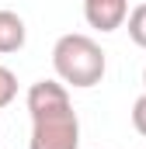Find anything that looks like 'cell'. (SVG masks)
<instances>
[{"label": "cell", "instance_id": "cell-1", "mask_svg": "<svg viewBox=\"0 0 146 149\" xmlns=\"http://www.w3.org/2000/svg\"><path fill=\"white\" fill-rule=\"evenodd\" d=\"M32 139L28 149H80V118L73 111L70 87L59 80H38L28 87Z\"/></svg>", "mask_w": 146, "mask_h": 149}, {"label": "cell", "instance_id": "cell-2", "mask_svg": "<svg viewBox=\"0 0 146 149\" xmlns=\"http://www.w3.org/2000/svg\"><path fill=\"white\" fill-rule=\"evenodd\" d=\"M52 70H56V80L63 87L91 90L108 73V56L91 35L70 31V35H59L52 45Z\"/></svg>", "mask_w": 146, "mask_h": 149}, {"label": "cell", "instance_id": "cell-3", "mask_svg": "<svg viewBox=\"0 0 146 149\" xmlns=\"http://www.w3.org/2000/svg\"><path fill=\"white\" fill-rule=\"evenodd\" d=\"M129 17V0H84V21L108 35V31H118Z\"/></svg>", "mask_w": 146, "mask_h": 149}, {"label": "cell", "instance_id": "cell-4", "mask_svg": "<svg viewBox=\"0 0 146 149\" xmlns=\"http://www.w3.org/2000/svg\"><path fill=\"white\" fill-rule=\"evenodd\" d=\"M25 38H28V28H25L21 14L0 10V52H18V49H25Z\"/></svg>", "mask_w": 146, "mask_h": 149}, {"label": "cell", "instance_id": "cell-5", "mask_svg": "<svg viewBox=\"0 0 146 149\" xmlns=\"http://www.w3.org/2000/svg\"><path fill=\"white\" fill-rule=\"evenodd\" d=\"M125 28H129V38H132L139 49H146V3H136V7L129 10Z\"/></svg>", "mask_w": 146, "mask_h": 149}, {"label": "cell", "instance_id": "cell-6", "mask_svg": "<svg viewBox=\"0 0 146 149\" xmlns=\"http://www.w3.org/2000/svg\"><path fill=\"white\" fill-rule=\"evenodd\" d=\"M14 97H18V76L11 73L7 66H0V108L14 104Z\"/></svg>", "mask_w": 146, "mask_h": 149}, {"label": "cell", "instance_id": "cell-7", "mask_svg": "<svg viewBox=\"0 0 146 149\" xmlns=\"http://www.w3.org/2000/svg\"><path fill=\"white\" fill-rule=\"evenodd\" d=\"M132 128L146 139V94H139L136 104H132Z\"/></svg>", "mask_w": 146, "mask_h": 149}, {"label": "cell", "instance_id": "cell-8", "mask_svg": "<svg viewBox=\"0 0 146 149\" xmlns=\"http://www.w3.org/2000/svg\"><path fill=\"white\" fill-rule=\"evenodd\" d=\"M143 94H146V66H143Z\"/></svg>", "mask_w": 146, "mask_h": 149}, {"label": "cell", "instance_id": "cell-9", "mask_svg": "<svg viewBox=\"0 0 146 149\" xmlns=\"http://www.w3.org/2000/svg\"><path fill=\"white\" fill-rule=\"evenodd\" d=\"M0 135H4V128H0Z\"/></svg>", "mask_w": 146, "mask_h": 149}]
</instances>
